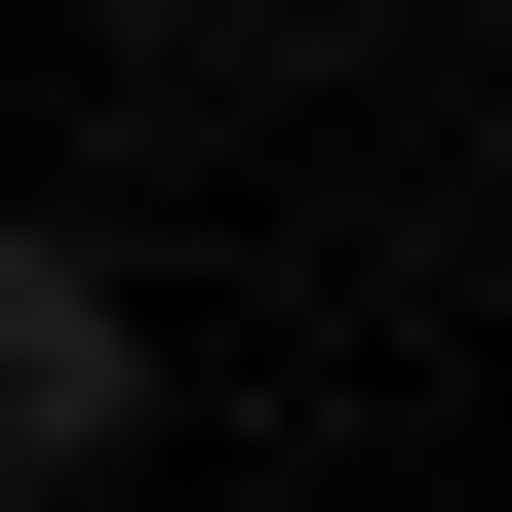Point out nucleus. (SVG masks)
Returning a JSON list of instances; mask_svg holds the SVG:
<instances>
[{"instance_id": "f257e3e1", "label": "nucleus", "mask_w": 512, "mask_h": 512, "mask_svg": "<svg viewBox=\"0 0 512 512\" xmlns=\"http://www.w3.org/2000/svg\"><path fill=\"white\" fill-rule=\"evenodd\" d=\"M158 434V316H119V237H40V197H0V512H79Z\"/></svg>"}]
</instances>
